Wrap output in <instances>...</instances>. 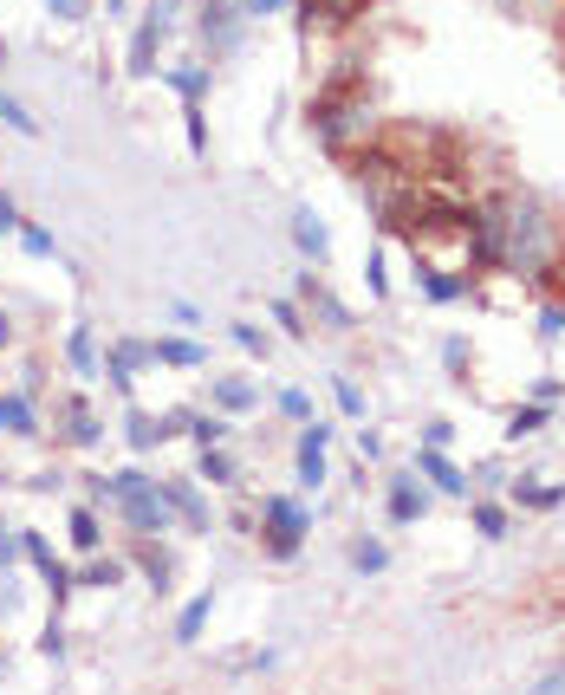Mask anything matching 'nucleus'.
<instances>
[{
    "label": "nucleus",
    "mask_w": 565,
    "mask_h": 695,
    "mask_svg": "<svg viewBox=\"0 0 565 695\" xmlns=\"http://www.w3.org/2000/svg\"><path fill=\"white\" fill-rule=\"evenodd\" d=\"M500 214V261L507 267H520V274H540L546 261H553V228H546V214L533 209V202H507Z\"/></svg>",
    "instance_id": "obj_1"
},
{
    "label": "nucleus",
    "mask_w": 565,
    "mask_h": 695,
    "mask_svg": "<svg viewBox=\"0 0 565 695\" xmlns=\"http://www.w3.org/2000/svg\"><path fill=\"white\" fill-rule=\"evenodd\" d=\"M312 131H319V143L345 150L352 137L370 131V111H364V98H352V91H325V98L312 104Z\"/></svg>",
    "instance_id": "obj_2"
},
{
    "label": "nucleus",
    "mask_w": 565,
    "mask_h": 695,
    "mask_svg": "<svg viewBox=\"0 0 565 695\" xmlns=\"http://www.w3.org/2000/svg\"><path fill=\"white\" fill-rule=\"evenodd\" d=\"M261 527H267V553H274V559H292V553H299V540L312 533L306 507H299V500H286V494H267V500H261Z\"/></svg>",
    "instance_id": "obj_3"
},
{
    "label": "nucleus",
    "mask_w": 565,
    "mask_h": 695,
    "mask_svg": "<svg viewBox=\"0 0 565 695\" xmlns=\"http://www.w3.org/2000/svg\"><path fill=\"white\" fill-rule=\"evenodd\" d=\"M118 507H124V520H131V533H169V494L156 482H131L124 494H118Z\"/></svg>",
    "instance_id": "obj_4"
},
{
    "label": "nucleus",
    "mask_w": 565,
    "mask_h": 695,
    "mask_svg": "<svg viewBox=\"0 0 565 695\" xmlns=\"http://www.w3.org/2000/svg\"><path fill=\"white\" fill-rule=\"evenodd\" d=\"M169 13H176V0H156V7L143 13V26L131 33V71H137V78L156 71V46H163V40H169V26H176Z\"/></svg>",
    "instance_id": "obj_5"
},
{
    "label": "nucleus",
    "mask_w": 565,
    "mask_h": 695,
    "mask_svg": "<svg viewBox=\"0 0 565 695\" xmlns=\"http://www.w3.org/2000/svg\"><path fill=\"white\" fill-rule=\"evenodd\" d=\"M143 364H156V351L143 345V339H118V345L104 351V377H111L118 390H131V384H137Z\"/></svg>",
    "instance_id": "obj_6"
},
{
    "label": "nucleus",
    "mask_w": 565,
    "mask_h": 695,
    "mask_svg": "<svg viewBox=\"0 0 565 695\" xmlns=\"http://www.w3.org/2000/svg\"><path fill=\"white\" fill-rule=\"evenodd\" d=\"M196 26H202V40H209L214 53H228V46L241 40V13H234L228 0H202V7H196Z\"/></svg>",
    "instance_id": "obj_7"
},
{
    "label": "nucleus",
    "mask_w": 565,
    "mask_h": 695,
    "mask_svg": "<svg viewBox=\"0 0 565 695\" xmlns=\"http://www.w3.org/2000/svg\"><path fill=\"white\" fill-rule=\"evenodd\" d=\"M325 442H332V429L319 417H306V429H299V482L306 487L325 482Z\"/></svg>",
    "instance_id": "obj_8"
},
{
    "label": "nucleus",
    "mask_w": 565,
    "mask_h": 695,
    "mask_svg": "<svg viewBox=\"0 0 565 695\" xmlns=\"http://www.w3.org/2000/svg\"><path fill=\"white\" fill-rule=\"evenodd\" d=\"M299 299H306V306L325 319V332H352V312H345V306H339V299H332V293H325L312 274H299Z\"/></svg>",
    "instance_id": "obj_9"
},
{
    "label": "nucleus",
    "mask_w": 565,
    "mask_h": 695,
    "mask_svg": "<svg viewBox=\"0 0 565 695\" xmlns=\"http://www.w3.org/2000/svg\"><path fill=\"white\" fill-rule=\"evenodd\" d=\"M66 364L78 371V377H85V384H98V377H104V357H98V339H91V326H71Z\"/></svg>",
    "instance_id": "obj_10"
},
{
    "label": "nucleus",
    "mask_w": 565,
    "mask_h": 695,
    "mask_svg": "<svg viewBox=\"0 0 565 695\" xmlns=\"http://www.w3.org/2000/svg\"><path fill=\"white\" fill-rule=\"evenodd\" d=\"M292 241H299V254H306V261H325V254H332V234H325V221H319L312 209L292 214Z\"/></svg>",
    "instance_id": "obj_11"
},
{
    "label": "nucleus",
    "mask_w": 565,
    "mask_h": 695,
    "mask_svg": "<svg viewBox=\"0 0 565 695\" xmlns=\"http://www.w3.org/2000/svg\"><path fill=\"white\" fill-rule=\"evenodd\" d=\"M163 71V85L182 98V104H202L209 98V66H156Z\"/></svg>",
    "instance_id": "obj_12"
},
{
    "label": "nucleus",
    "mask_w": 565,
    "mask_h": 695,
    "mask_svg": "<svg viewBox=\"0 0 565 695\" xmlns=\"http://www.w3.org/2000/svg\"><path fill=\"white\" fill-rule=\"evenodd\" d=\"M417 468H423V475L442 487V494H468V475H462V468H455L442 449H429V442H423V455H417Z\"/></svg>",
    "instance_id": "obj_13"
},
{
    "label": "nucleus",
    "mask_w": 565,
    "mask_h": 695,
    "mask_svg": "<svg viewBox=\"0 0 565 695\" xmlns=\"http://www.w3.org/2000/svg\"><path fill=\"white\" fill-rule=\"evenodd\" d=\"M156 364H176V371H202L209 364V351L196 345V339H156Z\"/></svg>",
    "instance_id": "obj_14"
},
{
    "label": "nucleus",
    "mask_w": 565,
    "mask_h": 695,
    "mask_svg": "<svg viewBox=\"0 0 565 695\" xmlns=\"http://www.w3.org/2000/svg\"><path fill=\"white\" fill-rule=\"evenodd\" d=\"M176 422L182 417H143V410H131V449H156V442H169V435H176Z\"/></svg>",
    "instance_id": "obj_15"
},
{
    "label": "nucleus",
    "mask_w": 565,
    "mask_h": 695,
    "mask_svg": "<svg viewBox=\"0 0 565 695\" xmlns=\"http://www.w3.org/2000/svg\"><path fill=\"white\" fill-rule=\"evenodd\" d=\"M306 7V26L319 20V26H352L357 13H364V0H299Z\"/></svg>",
    "instance_id": "obj_16"
},
{
    "label": "nucleus",
    "mask_w": 565,
    "mask_h": 695,
    "mask_svg": "<svg viewBox=\"0 0 565 695\" xmlns=\"http://www.w3.org/2000/svg\"><path fill=\"white\" fill-rule=\"evenodd\" d=\"M417 286H423L435 306H448V299H462V293H468V279H455L448 267H417Z\"/></svg>",
    "instance_id": "obj_17"
},
{
    "label": "nucleus",
    "mask_w": 565,
    "mask_h": 695,
    "mask_svg": "<svg viewBox=\"0 0 565 695\" xmlns=\"http://www.w3.org/2000/svg\"><path fill=\"white\" fill-rule=\"evenodd\" d=\"M423 507H429V494L417 482H397V487H390V520H397V527L423 520Z\"/></svg>",
    "instance_id": "obj_18"
},
{
    "label": "nucleus",
    "mask_w": 565,
    "mask_h": 695,
    "mask_svg": "<svg viewBox=\"0 0 565 695\" xmlns=\"http://www.w3.org/2000/svg\"><path fill=\"white\" fill-rule=\"evenodd\" d=\"M214 404H221L228 417H241V410H254L261 397H254V384H241V377H214Z\"/></svg>",
    "instance_id": "obj_19"
},
{
    "label": "nucleus",
    "mask_w": 565,
    "mask_h": 695,
    "mask_svg": "<svg viewBox=\"0 0 565 695\" xmlns=\"http://www.w3.org/2000/svg\"><path fill=\"white\" fill-rule=\"evenodd\" d=\"M0 429H7V435H40L33 404H26V397H0Z\"/></svg>",
    "instance_id": "obj_20"
},
{
    "label": "nucleus",
    "mask_w": 565,
    "mask_h": 695,
    "mask_svg": "<svg viewBox=\"0 0 565 695\" xmlns=\"http://www.w3.org/2000/svg\"><path fill=\"white\" fill-rule=\"evenodd\" d=\"M209 611H214L209 592H202V598H189V605H182V618H176V637H182V643H196V637H202V625H209Z\"/></svg>",
    "instance_id": "obj_21"
},
{
    "label": "nucleus",
    "mask_w": 565,
    "mask_h": 695,
    "mask_svg": "<svg viewBox=\"0 0 565 695\" xmlns=\"http://www.w3.org/2000/svg\"><path fill=\"white\" fill-rule=\"evenodd\" d=\"M98 540H104V533H98V514H91V507H71V547H78V553H98Z\"/></svg>",
    "instance_id": "obj_22"
},
{
    "label": "nucleus",
    "mask_w": 565,
    "mask_h": 695,
    "mask_svg": "<svg viewBox=\"0 0 565 695\" xmlns=\"http://www.w3.org/2000/svg\"><path fill=\"white\" fill-rule=\"evenodd\" d=\"M163 494H169V507H176V514H182V520H196V527H209V507H202V500H196V487L169 482V487H163Z\"/></svg>",
    "instance_id": "obj_23"
},
{
    "label": "nucleus",
    "mask_w": 565,
    "mask_h": 695,
    "mask_svg": "<svg viewBox=\"0 0 565 695\" xmlns=\"http://www.w3.org/2000/svg\"><path fill=\"white\" fill-rule=\"evenodd\" d=\"M0 118H7V131H20V137H40V118H33L20 98H7V91H0Z\"/></svg>",
    "instance_id": "obj_24"
},
{
    "label": "nucleus",
    "mask_w": 565,
    "mask_h": 695,
    "mask_svg": "<svg viewBox=\"0 0 565 695\" xmlns=\"http://www.w3.org/2000/svg\"><path fill=\"white\" fill-rule=\"evenodd\" d=\"M540 429H546V404H527V410L507 417V435H513V442H520V435H540Z\"/></svg>",
    "instance_id": "obj_25"
},
{
    "label": "nucleus",
    "mask_w": 565,
    "mask_h": 695,
    "mask_svg": "<svg viewBox=\"0 0 565 695\" xmlns=\"http://www.w3.org/2000/svg\"><path fill=\"white\" fill-rule=\"evenodd\" d=\"M189 435H196V449H214V442H228V417H189Z\"/></svg>",
    "instance_id": "obj_26"
},
{
    "label": "nucleus",
    "mask_w": 565,
    "mask_h": 695,
    "mask_svg": "<svg viewBox=\"0 0 565 695\" xmlns=\"http://www.w3.org/2000/svg\"><path fill=\"white\" fill-rule=\"evenodd\" d=\"M13 234H20V247H26V254H33V261H53V254H59V247H53V234H46V228H26V221H20V228H13Z\"/></svg>",
    "instance_id": "obj_27"
},
{
    "label": "nucleus",
    "mask_w": 565,
    "mask_h": 695,
    "mask_svg": "<svg viewBox=\"0 0 565 695\" xmlns=\"http://www.w3.org/2000/svg\"><path fill=\"white\" fill-rule=\"evenodd\" d=\"M118 578H124V565H118V559H91V565L78 572V585H98V592H104V585H118Z\"/></svg>",
    "instance_id": "obj_28"
},
{
    "label": "nucleus",
    "mask_w": 565,
    "mask_h": 695,
    "mask_svg": "<svg viewBox=\"0 0 565 695\" xmlns=\"http://www.w3.org/2000/svg\"><path fill=\"white\" fill-rule=\"evenodd\" d=\"M332 397H339V410H345V417H364V390H357L352 377H332Z\"/></svg>",
    "instance_id": "obj_29"
},
{
    "label": "nucleus",
    "mask_w": 565,
    "mask_h": 695,
    "mask_svg": "<svg viewBox=\"0 0 565 695\" xmlns=\"http://www.w3.org/2000/svg\"><path fill=\"white\" fill-rule=\"evenodd\" d=\"M475 533H481V540H500V533H507V507H475Z\"/></svg>",
    "instance_id": "obj_30"
},
{
    "label": "nucleus",
    "mask_w": 565,
    "mask_h": 695,
    "mask_svg": "<svg viewBox=\"0 0 565 695\" xmlns=\"http://www.w3.org/2000/svg\"><path fill=\"white\" fill-rule=\"evenodd\" d=\"M352 565H357V572H384V565H390V553H384L377 540H364V547H352Z\"/></svg>",
    "instance_id": "obj_31"
},
{
    "label": "nucleus",
    "mask_w": 565,
    "mask_h": 695,
    "mask_svg": "<svg viewBox=\"0 0 565 695\" xmlns=\"http://www.w3.org/2000/svg\"><path fill=\"white\" fill-rule=\"evenodd\" d=\"M513 494H520L527 507H560V500H565V487H533V482H520Z\"/></svg>",
    "instance_id": "obj_32"
},
{
    "label": "nucleus",
    "mask_w": 565,
    "mask_h": 695,
    "mask_svg": "<svg viewBox=\"0 0 565 695\" xmlns=\"http://www.w3.org/2000/svg\"><path fill=\"white\" fill-rule=\"evenodd\" d=\"M202 475H209V482H234V462L221 455V442H214V449H202Z\"/></svg>",
    "instance_id": "obj_33"
},
{
    "label": "nucleus",
    "mask_w": 565,
    "mask_h": 695,
    "mask_svg": "<svg viewBox=\"0 0 565 695\" xmlns=\"http://www.w3.org/2000/svg\"><path fill=\"white\" fill-rule=\"evenodd\" d=\"M234 345H241V351H261V357H267V332H261V326H247V319H234Z\"/></svg>",
    "instance_id": "obj_34"
},
{
    "label": "nucleus",
    "mask_w": 565,
    "mask_h": 695,
    "mask_svg": "<svg viewBox=\"0 0 565 695\" xmlns=\"http://www.w3.org/2000/svg\"><path fill=\"white\" fill-rule=\"evenodd\" d=\"M98 435H104V429H98V417H85V410H71V442H78V449H91Z\"/></svg>",
    "instance_id": "obj_35"
},
{
    "label": "nucleus",
    "mask_w": 565,
    "mask_h": 695,
    "mask_svg": "<svg viewBox=\"0 0 565 695\" xmlns=\"http://www.w3.org/2000/svg\"><path fill=\"white\" fill-rule=\"evenodd\" d=\"M280 410L292 422H306V417H312V397H306V390H280Z\"/></svg>",
    "instance_id": "obj_36"
},
{
    "label": "nucleus",
    "mask_w": 565,
    "mask_h": 695,
    "mask_svg": "<svg viewBox=\"0 0 565 695\" xmlns=\"http://www.w3.org/2000/svg\"><path fill=\"white\" fill-rule=\"evenodd\" d=\"M40 657H53V663L66 657V630H59V625H46V630H40Z\"/></svg>",
    "instance_id": "obj_37"
},
{
    "label": "nucleus",
    "mask_w": 565,
    "mask_h": 695,
    "mask_svg": "<svg viewBox=\"0 0 565 695\" xmlns=\"http://www.w3.org/2000/svg\"><path fill=\"white\" fill-rule=\"evenodd\" d=\"M85 7H91V0H46L53 20H85Z\"/></svg>",
    "instance_id": "obj_38"
},
{
    "label": "nucleus",
    "mask_w": 565,
    "mask_h": 695,
    "mask_svg": "<svg viewBox=\"0 0 565 695\" xmlns=\"http://www.w3.org/2000/svg\"><path fill=\"white\" fill-rule=\"evenodd\" d=\"M274 319H280V326H286V332H292V339L306 332V326H299V306H292V299H274Z\"/></svg>",
    "instance_id": "obj_39"
},
{
    "label": "nucleus",
    "mask_w": 565,
    "mask_h": 695,
    "mask_svg": "<svg viewBox=\"0 0 565 695\" xmlns=\"http://www.w3.org/2000/svg\"><path fill=\"white\" fill-rule=\"evenodd\" d=\"M540 332H546V339H560V332H565V299H560V306H546V312H540Z\"/></svg>",
    "instance_id": "obj_40"
},
{
    "label": "nucleus",
    "mask_w": 565,
    "mask_h": 695,
    "mask_svg": "<svg viewBox=\"0 0 565 695\" xmlns=\"http://www.w3.org/2000/svg\"><path fill=\"white\" fill-rule=\"evenodd\" d=\"M20 559V527H0V565H13Z\"/></svg>",
    "instance_id": "obj_41"
},
{
    "label": "nucleus",
    "mask_w": 565,
    "mask_h": 695,
    "mask_svg": "<svg viewBox=\"0 0 565 695\" xmlns=\"http://www.w3.org/2000/svg\"><path fill=\"white\" fill-rule=\"evenodd\" d=\"M143 572H149V585H156V592L169 585V559H156V553H149V559H143Z\"/></svg>",
    "instance_id": "obj_42"
},
{
    "label": "nucleus",
    "mask_w": 565,
    "mask_h": 695,
    "mask_svg": "<svg viewBox=\"0 0 565 695\" xmlns=\"http://www.w3.org/2000/svg\"><path fill=\"white\" fill-rule=\"evenodd\" d=\"M370 293H377V299L390 293V279H384V254H370Z\"/></svg>",
    "instance_id": "obj_43"
},
{
    "label": "nucleus",
    "mask_w": 565,
    "mask_h": 695,
    "mask_svg": "<svg viewBox=\"0 0 565 695\" xmlns=\"http://www.w3.org/2000/svg\"><path fill=\"white\" fill-rule=\"evenodd\" d=\"M442 357H448V371H462V364H468V345H462V339H448V345H442Z\"/></svg>",
    "instance_id": "obj_44"
},
{
    "label": "nucleus",
    "mask_w": 565,
    "mask_h": 695,
    "mask_svg": "<svg viewBox=\"0 0 565 695\" xmlns=\"http://www.w3.org/2000/svg\"><path fill=\"white\" fill-rule=\"evenodd\" d=\"M286 0H247V7H241V13H254V20H267V13H280Z\"/></svg>",
    "instance_id": "obj_45"
},
{
    "label": "nucleus",
    "mask_w": 565,
    "mask_h": 695,
    "mask_svg": "<svg viewBox=\"0 0 565 695\" xmlns=\"http://www.w3.org/2000/svg\"><path fill=\"white\" fill-rule=\"evenodd\" d=\"M13 228H20V209H13V202L0 196V234H13Z\"/></svg>",
    "instance_id": "obj_46"
},
{
    "label": "nucleus",
    "mask_w": 565,
    "mask_h": 695,
    "mask_svg": "<svg viewBox=\"0 0 565 695\" xmlns=\"http://www.w3.org/2000/svg\"><path fill=\"white\" fill-rule=\"evenodd\" d=\"M7 339H13V326H7V312H0V345H7Z\"/></svg>",
    "instance_id": "obj_47"
},
{
    "label": "nucleus",
    "mask_w": 565,
    "mask_h": 695,
    "mask_svg": "<svg viewBox=\"0 0 565 695\" xmlns=\"http://www.w3.org/2000/svg\"><path fill=\"white\" fill-rule=\"evenodd\" d=\"M104 7H111V13H124V0H104Z\"/></svg>",
    "instance_id": "obj_48"
},
{
    "label": "nucleus",
    "mask_w": 565,
    "mask_h": 695,
    "mask_svg": "<svg viewBox=\"0 0 565 695\" xmlns=\"http://www.w3.org/2000/svg\"><path fill=\"white\" fill-rule=\"evenodd\" d=\"M560 293H565V261H560Z\"/></svg>",
    "instance_id": "obj_49"
},
{
    "label": "nucleus",
    "mask_w": 565,
    "mask_h": 695,
    "mask_svg": "<svg viewBox=\"0 0 565 695\" xmlns=\"http://www.w3.org/2000/svg\"><path fill=\"white\" fill-rule=\"evenodd\" d=\"M0 66H7V40H0Z\"/></svg>",
    "instance_id": "obj_50"
}]
</instances>
